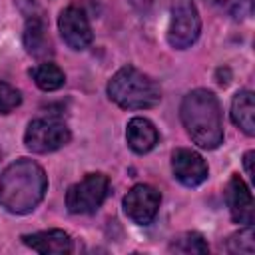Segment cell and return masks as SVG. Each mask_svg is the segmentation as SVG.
<instances>
[{
	"instance_id": "cell-1",
	"label": "cell",
	"mask_w": 255,
	"mask_h": 255,
	"mask_svg": "<svg viewBox=\"0 0 255 255\" xmlns=\"http://www.w3.org/2000/svg\"><path fill=\"white\" fill-rule=\"evenodd\" d=\"M48 189L44 169L32 159L12 161L0 175V205L10 213H30Z\"/></svg>"
},
{
	"instance_id": "cell-2",
	"label": "cell",
	"mask_w": 255,
	"mask_h": 255,
	"mask_svg": "<svg viewBox=\"0 0 255 255\" xmlns=\"http://www.w3.org/2000/svg\"><path fill=\"white\" fill-rule=\"evenodd\" d=\"M183 128L193 143L203 149H215L223 141V122L221 108L213 92L193 90L189 92L179 108Z\"/></svg>"
},
{
	"instance_id": "cell-3",
	"label": "cell",
	"mask_w": 255,
	"mask_h": 255,
	"mask_svg": "<svg viewBox=\"0 0 255 255\" xmlns=\"http://www.w3.org/2000/svg\"><path fill=\"white\" fill-rule=\"evenodd\" d=\"M108 96L124 110H145L159 104L161 90L141 70L124 66L108 82Z\"/></svg>"
},
{
	"instance_id": "cell-4",
	"label": "cell",
	"mask_w": 255,
	"mask_h": 255,
	"mask_svg": "<svg viewBox=\"0 0 255 255\" xmlns=\"http://www.w3.org/2000/svg\"><path fill=\"white\" fill-rule=\"evenodd\" d=\"M110 191V179L104 173H88L82 181L74 183L66 193V207L74 215L94 213Z\"/></svg>"
},
{
	"instance_id": "cell-5",
	"label": "cell",
	"mask_w": 255,
	"mask_h": 255,
	"mask_svg": "<svg viewBox=\"0 0 255 255\" xmlns=\"http://www.w3.org/2000/svg\"><path fill=\"white\" fill-rule=\"evenodd\" d=\"M68 126L58 118H38L32 120L24 133V143L34 153H50L64 147L70 141Z\"/></svg>"
},
{
	"instance_id": "cell-6",
	"label": "cell",
	"mask_w": 255,
	"mask_h": 255,
	"mask_svg": "<svg viewBox=\"0 0 255 255\" xmlns=\"http://www.w3.org/2000/svg\"><path fill=\"white\" fill-rule=\"evenodd\" d=\"M201 32V18L191 0H177L171 10V20L167 28V42L175 50L189 48Z\"/></svg>"
},
{
	"instance_id": "cell-7",
	"label": "cell",
	"mask_w": 255,
	"mask_h": 255,
	"mask_svg": "<svg viewBox=\"0 0 255 255\" xmlns=\"http://www.w3.org/2000/svg\"><path fill=\"white\" fill-rule=\"evenodd\" d=\"M161 195L155 187L137 183L124 197V213L137 225H149L159 209Z\"/></svg>"
},
{
	"instance_id": "cell-8",
	"label": "cell",
	"mask_w": 255,
	"mask_h": 255,
	"mask_svg": "<svg viewBox=\"0 0 255 255\" xmlns=\"http://www.w3.org/2000/svg\"><path fill=\"white\" fill-rule=\"evenodd\" d=\"M58 28H60L62 40L72 50H84L92 44V28H90L88 16L78 6H68L60 12Z\"/></svg>"
},
{
	"instance_id": "cell-9",
	"label": "cell",
	"mask_w": 255,
	"mask_h": 255,
	"mask_svg": "<svg viewBox=\"0 0 255 255\" xmlns=\"http://www.w3.org/2000/svg\"><path fill=\"white\" fill-rule=\"evenodd\" d=\"M171 169L179 183L187 187H195L207 179V163L197 151L179 147L171 155Z\"/></svg>"
},
{
	"instance_id": "cell-10",
	"label": "cell",
	"mask_w": 255,
	"mask_h": 255,
	"mask_svg": "<svg viewBox=\"0 0 255 255\" xmlns=\"http://www.w3.org/2000/svg\"><path fill=\"white\" fill-rule=\"evenodd\" d=\"M225 201L231 213V219L239 225H251L255 219V207L249 187L239 175H231L225 185Z\"/></svg>"
},
{
	"instance_id": "cell-11",
	"label": "cell",
	"mask_w": 255,
	"mask_h": 255,
	"mask_svg": "<svg viewBox=\"0 0 255 255\" xmlns=\"http://www.w3.org/2000/svg\"><path fill=\"white\" fill-rule=\"evenodd\" d=\"M22 241L42 255H64L72 251V239L64 229H46L22 235Z\"/></svg>"
},
{
	"instance_id": "cell-12",
	"label": "cell",
	"mask_w": 255,
	"mask_h": 255,
	"mask_svg": "<svg viewBox=\"0 0 255 255\" xmlns=\"http://www.w3.org/2000/svg\"><path fill=\"white\" fill-rule=\"evenodd\" d=\"M126 139H128V145L131 151L147 153L155 147L159 133L147 118H131L126 128Z\"/></svg>"
},
{
	"instance_id": "cell-13",
	"label": "cell",
	"mask_w": 255,
	"mask_h": 255,
	"mask_svg": "<svg viewBox=\"0 0 255 255\" xmlns=\"http://www.w3.org/2000/svg\"><path fill=\"white\" fill-rule=\"evenodd\" d=\"M231 120L245 135H255V102L251 90H241L233 96Z\"/></svg>"
},
{
	"instance_id": "cell-14",
	"label": "cell",
	"mask_w": 255,
	"mask_h": 255,
	"mask_svg": "<svg viewBox=\"0 0 255 255\" xmlns=\"http://www.w3.org/2000/svg\"><path fill=\"white\" fill-rule=\"evenodd\" d=\"M24 46H26L28 54H32L36 58L50 54V40L46 34V26L38 14L28 16V22L24 28Z\"/></svg>"
},
{
	"instance_id": "cell-15",
	"label": "cell",
	"mask_w": 255,
	"mask_h": 255,
	"mask_svg": "<svg viewBox=\"0 0 255 255\" xmlns=\"http://www.w3.org/2000/svg\"><path fill=\"white\" fill-rule=\"evenodd\" d=\"M30 74H32L36 86H38L40 90H44V92H54V90L62 88L64 82H66L64 72H62L56 64H52V62H44V64L36 66Z\"/></svg>"
},
{
	"instance_id": "cell-16",
	"label": "cell",
	"mask_w": 255,
	"mask_h": 255,
	"mask_svg": "<svg viewBox=\"0 0 255 255\" xmlns=\"http://www.w3.org/2000/svg\"><path fill=\"white\" fill-rule=\"evenodd\" d=\"M169 251H175V253H207L209 251V245L207 241L203 239L201 233L197 231H185L181 235H177L171 243H169Z\"/></svg>"
},
{
	"instance_id": "cell-17",
	"label": "cell",
	"mask_w": 255,
	"mask_h": 255,
	"mask_svg": "<svg viewBox=\"0 0 255 255\" xmlns=\"http://www.w3.org/2000/svg\"><path fill=\"white\" fill-rule=\"evenodd\" d=\"M227 251L229 253H247V255H251L255 251L253 227L251 225H245L243 229H239L237 233H233L227 239Z\"/></svg>"
},
{
	"instance_id": "cell-18",
	"label": "cell",
	"mask_w": 255,
	"mask_h": 255,
	"mask_svg": "<svg viewBox=\"0 0 255 255\" xmlns=\"http://www.w3.org/2000/svg\"><path fill=\"white\" fill-rule=\"evenodd\" d=\"M20 102H22L20 92L10 84L0 82V114H10L20 106Z\"/></svg>"
},
{
	"instance_id": "cell-19",
	"label": "cell",
	"mask_w": 255,
	"mask_h": 255,
	"mask_svg": "<svg viewBox=\"0 0 255 255\" xmlns=\"http://www.w3.org/2000/svg\"><path fill=\"white\" fill-rule=\"evenodd\" d=\"M253 157H255L253 151H247V153L243 155V167H245V173H247L251 179H255V175H253Z\"/></svg>"
},
{
	"instance_id": "cell-20",
	"label": "cell",
	"mask_w": 255,
	"mask_h": 255,
	"mask_svg": "<svg viewBox=\"0 0 255 255\" xmlns=\"http://www.w3.org/2000/svg\"><path fill=\"white\" fill-rule=\"evenodd\" d=\"M131 2H133V6H137L139 10H147L153 0H131Z\"/></svg>"
}]
</instances>
